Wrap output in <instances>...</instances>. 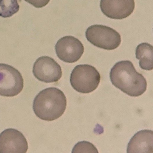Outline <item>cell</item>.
<instances>
[{
    "instance_id": "cell-8",
    "label": "cell",
    "mask_w": 153,
    "mask_h": 153,
    "mask_svg": "<svg viewBox=\"0 0 153 153\" xmlns=\"http://www.w3.org/2000/svg\"><path fill=\"white\" fill-rule=\"evenodd\" d=\"M28 144L24 136L16 129H6L0 134V153H25Z\"/></svg>"
},
{
    "instance_id": "cell-5",
    "label": "cell",
    "mask_w": 153,
    "mask_h": 153,
    "mask_svg": "<svg viewBox=\"0 0 153 153\" xmlns=\"http://www.w3.org/2000/svg\"><path fill=\"white\" fill-rule=\"evenodd\" d=\"M24 81L18 70L7 64L0 63V95L12 97L22 90Z\"/></svg>"
},
{
    "instance_id": "cell-12",
    "label": "cell",
    "mask_w": 153,
    "mask_h": 153,
    "mask_svg": "<svg viewBox=\"0 0 153 153\" xmlns=\"http://www.w3.org/2000/svg\"><path fill=\"white\" fill-rule=\"evenodd\" d=\"M19 8L17 0H0V16L2 17L12 16Z\"/></svg>"
},
{
    "instance_id": "cell-13",
    "label": "cell",
    "mask_w": 153,
    "mask_h": 153,
    "mask_svg": "<svg viewBox=\"0 0 153 153\" xmlns=\"http://www.w3.org/2000/svg\"><path fill=\"white\" fill-rule=\"evenodd\" d=\"M72 152H98L95 146L91 143L82 141L77 143L74 146Z\"/></svg>"
},
{
    "instance_id": "cell-1",
    "label": "cell",
    "mask_w": 153,
    "mask_h": 153,
    "mask_svg": "<svg viewBox=\"0 0 153 153\" xmlns=\"http://www.w3.org/2000/svg\"><path fill=\"white\" fill-rule=\"evenodd\" d=\"M110 78L114 86L130 96H140L147 88L146 79L129 60L116 63L110 71Z\"/></svg>"
},
{
    "instance_id": "cell-10",
    "label": "cell",
    "mask_w": 153,
    "mask_h": 153,
    "mask_svg": "<svg viewBox=\"0 0 153 153\" xmlns=\"http://www.w3.org/2000/svg\"><path fill=\"white\" fill-rule=\"evenodd\" d=\"M153 134L149 130H141L132 137L128 143L127 153H152Z\"/></svg>"
},
{
    "instance_id": "cell-2",
    "label": "cell",
    "mask_w": 153,
    "mask_h": 153,
    "mask_svg": "<svg viewBox=\"0 0 153 153\" xmlns=\"http://www.w3.org/2000/svg\"><path fill=\"white\" fill-rule=\"evenodd\" d=\"M66 105V97L63 92L52 87L43 89L36 95L33 101V108L38 117L51 121L63 114Z\"/></svg>"
},
{
    "instance_id": "cell-4",
    "label": "cell",
    "mask_w": 153,
    "mask_h": 153,
    "mask_svg": "<svg viewBox=\"0 0 153 153\" xmlns=\"http://www.w3.org/2000/svg\"><path fill=\"white\" fill-rule=\"evenodd\" d=\"M85 34L87 39L91 43L105 50L114 49L121 42L120 34L114 29L104 25H91L87 29Z\"/></svg>"
},
{
    "instance_id": "cell-3",
    "label": "cell",
    "mask_w": 153,
    "mask_h": 153,
    "mask_svg": "<svg viewBox=\"0 0 153 153\" xmlns=\"http://www.w3.org/2000/svg\"><path fill=\"white\" fill-rule=\"evenodd\" d=\"M100 77L99 73L94 67L88 64H81L73 69L70 82L76 91L87 94L93 91L97 88Z\"/></svg>"
},
{
    "instance_id": "cell-7",
    "label": "cell",
    "mask_w": 153,
    "mask_h": 153,
    "mask_svg": "<svg viewBox=\"0 0 153 153\" xmlns=\"http://www.w3.org/2000/svg\"><path fill=\"white\" fill-rule=\"evenodd\" d=\"M55 50L57 56L60 60L71 63L76 62L81 58L84 52V47L78 39L67 36L58 41Z\"/></svg>"
},
{
    "instance_id": "cell-14",
    "label": "cell",
    "mask_w": 153,
    "mask_h": 153,
    "mask_svg": "<svg viewBox=\"0 0 153 153\" xmlns=\"http://www.w3.org/2000/svg\"><path fill=\"white\" fill-rule=\"evenodd\" d=\"M34 7L40 8L45 6L50 0H24Z\"/></svg>"
},
{
    "instance_id": "cell-9",
    "label": "cell",
    "mask_w": 153,
    "mask_h": 153,
    "mask_svg": "<svg viewBox=\"0 0 153 153\" xmlns=\"http://www.w3.org/2000/svg\"><path fill=\"white\" fill-rule=\"evenodd\" d=\"M134 0H100V7L102 13L112 19H121L126 18L133 12Z\"/></svg>"
},
{
    "instance_id": "cell-6",
    "label": "cell",
    "mask_w": 153,
    "mask_h": 153,
    "mask_svg": "<svg viewBox=\"0 0 153 153\" xmlns=\"http://www.w3.org/2000/svg\"><path fill=\"white\" fill-rule=\"evenodd\" d=\"M33 73L38 80L46 83L55 82L61 77L60 65L52 58L47 56L39 57L34 62Z\"/></svg>"
},
{
    "instance_id": "cell-11",
    "label": "cell",
    "mask_w": 153,
    "mask_h": 153,
    "mask_svg": "<svg viewBox=\"0 0 153 153\" xmlns=\"http://www.w3.org/2000/svg\"><path fill=\"white\" fill-rule=\"evenodd\" d=\"M153 51V46L148 43H142L137 46L136 57L139 60V66L142 69L148 71L152 69Z\"/></svg>"
}]
</instances>
